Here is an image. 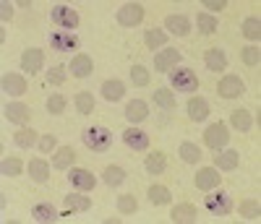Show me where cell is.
I'll return each instance as SVG.
<instances>
[{
	"mask_svg": "<svg viewBox=\"0 0 261 224\" xmlns=\"http://www.w3.org/2000/svg\"><path fill=\"white\" fill-rule=\"evenodd\" d=\"M81 141L89 146L92 151H107L113 144V136H110V130L102 128V125H94V128H86L81 133Z\"/></svg>",
	"mask_w": 261,
	"mask_h": 224,
	"instance_id": "cell-1",
	"label": "cell"
},
{
	"mask_svg": "<svg viewBox=\"0 0 261 224\" xmlns=\"http://www.w3.org/2000/svg\"><path fill=\"white\" fill-rule=\"evenodd\" d=\"M204 206H206V211L214 214V216H227V214L232 211V198H230L225 190H217L214 195H206V198H204Z\"/></svg>",
	"mask_w": 261,
	"mask_h": 224,
	"instance_id": "cell-2",
	"label": "cell"
},
{
	"mask_svg": "<svg viewBox=\"0 0 261 224\" xmlns=\"http://www.w3.org/2000/svg\"><path fill=\"white\" fill-rule=\"evenodd\" d=\"M50 16H53V24L58 29H63V32H73L79 26V13L73 8H68V6H55Z\"/></svg>",
	"mask_w": 261,
	"mask_h": 224,
	"instance_id": "cell-3",
	"label": "cell"
},
{
	"mask_svg": "<svg viewBox=\"0 0 261 224\" xmlns=\"http://www.w3.org/2000/svg\"><path fill=\"white\" fill-rule=\"evenodd\" d=\"M170 81H172V89H175V92H196V89H199V78H196V73L191 68L172 71Z\"/></svg>",
	"mask_w": 261,
	"mask_h": 224,
	"instance_id": "cell-4",
	"label": "cell"
},
{
	"mask_svg": "<svg viewBox=\"0 0 261 224\" xmlns=\"http://www.w3.org/2000/svg\"><path fill=\"white\" fill-rule=\"evenodd\" d=\"M204 141H206V146H209V149L220 151V149H225V146H227L230 133H227V128H225L222 123H214V125H209V128L204 130Z\"/></svg>",
	"mask_w": 261,
	"mask_h": 224,
	"instance_id": "cell-5",
	"label": "cell"
},
{
	"mask_svg": "<svg viewBox=\"0 0 261 224\" xmlns=\"http://www.w3.org/2000/svg\"><path fill=\"white\" fill-rule=\"evenodd\" d=\"M50 44H53V50H58V52H68V50H79L81 42H79V37L73 32L58 29V32L50 34Z\"/></svg>",
	"mask_w": 261,
	"mask_h": 224,
	"instance_id": "cell-6",
	"label": "cell"
},
{
	"mask_svg": "<svg viewBox=\"0 0 261 224\" xmlns=\"http://www.w3.org/2000/svg\"><path fill=\"white\" fill-rule=\"evenodd\" d=\"M217 92H220V97H225V99H235V97H241L246 92V86L238 76H225L220 81V86H217Z\"/></svg>",
	"mask_w": 261,
	"mask_h": 224,
	"instance_id": "cell-7",
	"label": "cell"
},
{
	"mask_svg": "<svg viewBox=\"0 0 261 224\" xmlns=\"http://www.w3.org/2000/svg\"><path fill=\"white\" fill-rule=\"evenodd\" d=\"M141 18H144V8L139 3H125L118 11V21L123 26H136V24H141Z\"/></svg>",
	"mask_w": 261,
	"mask_h": 224,
	"instance_id": "cell-8",
	"label": "cell"
},
{
	"mask_svg": "<svg viewBox=\"0 0 261 224\" xmlns=\"http://www.w3.org/2000/svg\"><path fill=\"white\" fill-rule=\"evenodd\" d=\"M180 63V52L172 47V50H162V52H157L154 55V71H160V73H167V71H172L175 65Z\"/></svg>",
	"mask_w": 261,
	"mask_h": 224,
	"instance_id": "cell-9",
	"label": "cell"
},
{
	"mask_svg": "<svg viewBox=\"0 0 261 224\" xmlns=\"http://www.w3.org/2000/svg\"><path fill=\"white\" fill-rule=\"evenodd\" d=\"M42 65H45V52L37 50V47H32V50H27L24 55H21V68H24L27 73H39Z\"/></svg>",
	"mask_w": 261,
	"mask_h": 224,
	"instance_id": "cell-10",
	"label": "cell"
},
{
	"mask_svg": "<svg viewBox=\"0 0 261 224\" xmlns=\"http://www.w3.org/2000/svg\"><path fill=\"white\" fill-rule=\"evenodd\" d=\"M220 183H222V177L217 175L214 167H204V170H199V175H196V188L199 190H214Z\"/></svg>",
	"mask_w": 261,
	"mask_h": 224,
	"instance_id": "cell-11",
	"label": "cell"
},
{
	"mask_svg": "<svg viewBox=\"0 0 261 224\" xmlns=\"http://www.w3.org/2000/svg\"><path fill=\"white\" fill-rule=\"evenodd\" d=\"M123 141H125V146L136 149V151H146L149 149V136L144 130H139V128H128L123 133Z\"/></svg>",
	"mask_w": 261,
	"mask_h": 224,
	"instance_id": "cell-12",
	"label": "cell"
},
{
	"mask_svg": "<svg viewBox=\"0 0 261 224\" xmlns=\"http://www.w3.org/2000/svg\"><path fill=\"white\" fill-rule=\"evenodd\" d=\"M68 180L79 188V190H92L94 188V175L89 172V170H81V167H76V170H71L68 172Z\"/></svg>",
	"mask_w": 261,
	"mask_h": 224,
	"instance_id": "cell-13",
	"label": "cell"
},
{
	"mask_svg": "<svg viewBox=\"0 0 261 224\" xmlns=\"http://www.w3.org/2000/svg\"><path fill=\"white\" fill-rule=\"evenodd\" d=\"M3 92L11 94V97H21V94H27V81L21 78L18 73H8L3 76Z\"/></svg>",
	"mask_w": 261,
	"mask_h": 224,
	"instance_id": "cell-14",
	"label": "cell"
},
{
	"mask_svg": "<svg viewBox=\"0 0 261 224\" xmlns=\"http://www.w3.org/2000/svg\"><path fill=\"white\" fill-rule=\"evenodd\" d=\"M165 26H167L172 34H175V37H188V32H191V21H188L186 16L172 13V16L165 18Z\"/></svg>",
	"mask_w": 261,
	"mask_h": 224,
	"instance_id": "cell-15",
	"label": "cell"
},
{
	"mask_svg": "<svg viewBox=\"0 0 261 224\" xmlns=\"http://www.w3.org/2000/svg\"><path fill=\"white\" fill-rule=\"evenodd\" d=\"M92 68H94V63H92L89 55H76V58L71 60V65H68V71H71L76 78H86V76L92 73Z\"/></svg>",
	"mask_w": 261,
	"mask_h": 224,
	"instance_id": "cell-16",
	"label": "cell"
},
{
	"mask_svg": "<svg viewBox=\"0 0 261 224\" xmlns=\"http://www.w3.org/2000/svg\"><path fill=\"white\" fill-rule=\"evenodd\" d=\"M206 115H209V102L201 97H193L188 102V118L193 123H201V120H206Z\"/></svg>",
	"mask_w": 261,
	"mask_h": 224,
	"instance_id": "cell-17",
	"label": "cell"
},
{
	"mask_svg": "<svg viewBox=\"0 0 261 224\" xmlns=\"http://www.w3.org/2000/svg\"><path fill=\"white\" fill-rule=\"evenodd\" d=\"M125 94V83L123 81H105L102 83V97L107 102H120Z\"/></svg>",
	"mask_w": 261,
	"mask_h": 224,
	"instance_id": "cell-18",
	"label": "cell"
},
{
	"mask_svg": "<svg viewBox=\"0 0 261 224\" xmlns=\"http://www.w3.org/2000/svg\"><path fill=\"white\" fill-rule=\"evenodd\" d=\"M6 118H8L11 123H27V120L32 118V112H29L27 104L11 102V104H6Z\"/></svg>",
	"mask_w": 261,
	"mask_h": 224,
	"instance_id": "cell-19",
	"label": "cell"
},
{
	"mask_svg": "<svg viewBox=\"0 0 261 224\" xmlns=\"http://www.w3.org/2000/svg\"><path fill=\"white\" fill-rule=\"evenodd\" d=\"M73 162H76V151H73L71 146L58 149V154L53 156V167H55V170H68Z\"/></svg>",
	"mask_w": 261,
	"mask_h": 224,
	"instance_id": "cell-20",
	"label": "cell"
},
{
	"mask_svg": "<svg viewBox=\"0 0 261 224\" xmlns=\"http://www.w3.org/2000/svg\"><path fill=\"white\" fill-rule=\"evenodd\" d=\"M146 115H149V107H146V102H141V99H134V102L125 107V118H128L130 123H141V120H146Z\"/></svg>",
	"mask_w": 261,
	"mask_h": 224,
	"instance_id": "cell-21",
	"label": "cell"
},
{
	"mask_svg": "<svg viewBox=\"0 0 261 224\" xmlns=\"http://www.w3.org/2000/svg\"><path fill=\"white\" fill-rule=\"evenodd\" d=\"M204 63H206V68L209 71H225L227 68V58H225V52L222 50H206V55H204Z\"/></svg>",
	"mask_w": 261,
	"mask_h": 224,
	"instance_id": "cell-22",
	"label": "cell"
},
{
	"mask_svg": "<svg viewBox=\"0 0 261 224\" xmlns=\"http://www.w3.org/2000/svg\"><path fill=\"white\" fill-rule=\"evenodd\" d=\"M32 216L37 219V221H58L60 219V214H58V209L53 206V204H37L34 206V211H32Z\"/></svg>",
	"mask_w": 261,
	"mask_h": 224,
	"instance_id": "cell-23",
	"label": "cell"
},
{
	"mask_svg": "<svg viewBox=\"0 0 261 224\" xmlns=\"http://www.w3.org/2000/svg\"><path fill=\"white\" fill-rule=\"evenodd\" d=\"M29 175H32L34 183H47V177H50L47 162H45V159H32V162H29Z\"/></svg>",
	"mask_w": 261,
	"mask_h": 224,
	"instance_id": "cell-24",
	"label": "cell"
},
{
	"mask_svg": "<svg viewBox=\"0 0 261 224\" xmlns=\"http://www.w3.org/2000/svg\"><path fill=\"white\" fill-rule=\"evenodd\" d=\"M89 206H92V201L86 198V195H76V193H71V195H65V211H89Z\"/></svg>",
	"mask_w": 261,
	"mask_h": 224,
	"instance_id": "cell-25",
	"label": "cell"
},
{
	"mask_svg": "<svg viewBox=\"0 0 261 224\" xmlns=\"http://www.w3.org/2000/svg\"><path fill=\"white\" fill-rule=\"evenodd\" d=\"M144 42H146L149 50H160V47H165V44H167V32H162V29H149V32L144 34Z\"/></svg>",
	"mask_w": 261,
	"mask_h": 224,
	"instance_id": "cell-26",
	"label": "cell"
},
{
	"mask_svg": "<svg viewBox=\"0 0 261 224\" xmlns=\"http://www.w3.org/2000/svg\"><path fill=\"white\" fill-rule=\"evenodd\" d=\"M172 221H180V224H193L196 221V209L191 204H180L172 209Z\"/></svg>",
	"mask_w": 261,
	"mask_h": 224,
	"instance_id": "cell-27",
	"label": "cell"
},
{
	"mask_svg": "<svg viewBox=\"0 0 261 224\" xmlns=\"http://www.w3.org/2000/svg\"><path fill=\"white\" fill-rule=\"evenodd\" d=\"M165 164H167V162H165V154H162V151H154V154L146 156V164H144V167H146L149 175H162V172H165Z\"/></svg>",
	"mask_w": 261,
	"mask_h": 224,
	"instance_id": "cell-28",
	"label": "cell"
},
{
	"mask_svg": "<svg viewBox=\"0 0 261 224\" xmlns=\"http://www.w3.org/2000/svg\"><path fill=\"white\" fill-rule=\"evenodd\" d=\"M149 201L154 206H167L170 201H172V195H170V190L165 188V185H151L149 188Z\"/></svg>",
	"mask_w": 261,
	"mask_h": 224,
	"instance_id": "cell-29",
	"label": "cell"
},
{
	"mask_svg": "<svg viewBox=\"0 0 261 224\" xmlns=\"http://www.w3.org/2000/svg\"><path fill=\"white\" fill-rule=\"evenodd\" d=\"M238 162H241V156H238L235 149H227L222 154H217V167H220V170H235Z\"/></svg>",
	"mask_w": 261,
	"mask_h": 224,
	"instance_id": "cell-30",
	"label": "cell"
},
{
	"mask_svg": "<svg viewBox=\"0 0 261 224\" xmlns=\"http://www.w3.org/2000/svg\"><path fill=\"white\" fill-rule=\"evenodd\" d=\"M230 123H232L238 130H251L253 118H251V112H248V109H235L232 115H230Z\"/></svg>",
	"mask_w": 261,
	"mask_h": 224,
	"instance_id": "cell-31",
	"label": "cell"
},
{
	"mask_svg": "<svg viewBox=\"0 0 261 224\" xmlns=\"http://www.w3.org/2000/svg\"><path fill=\"white\" fill-rule=\"evenodd\" d=\"M105 183L110 185V188H118V185H123L125 183V170L123 167H107L105 170Z\"/></svg>",
	"mask_w": 261,
	"mask_h": 224,
	"instance_id": "cell-32",
	"label": "cell"
},
{
	"mask_svg": "<svg viewBox=\"0 0 261 224\" xmlns=\"http://www.w3.org/2000/svg\"><path fill=\"white\" fill-rule=\"evenodd\" d=\"M13 141H16V146H21V149H29V146H34V144H37V130H32V128L16 130Z\"/></svg>",
	"mask_w": 261,
	"mask_h": 224,
	"instance_id": "cell-33",
	"label": "cell"
},
{
	"mask_svg": "<svg viewBox=\"0 0 261 224\" xmlns=\"http://www.w3.org/2000/svg\"><path fill=\"white\" fill-rule=\"evenodd\" d=\"M178 151H180V159H183V162H188V164H196V162L201 159L199 146H193V144H188V141H186V144H180V149H178Z\"/></svg>",
	"mask_w": 261,
	"mask_h": 224,
	"instance_id": "cell-34",
	"label": "cell"
},
{
	"mask_svg": "<svg viewBox=\"0 0 261 224\" xmlns=\"http://www.w3.org/2000/svg\"><path fill=\"white\" fill-rule=\"evenodd\" d=\"M196 26H199L201 34H214V29H217V18L209 16V13H199V16H196Z\"/></svg>",
	"mask_w": 261,
	"mask_h": 224,
	"instance_id": "cell-35",
	"label": "cell"
},
{
	"mask_svg": "<svg viewBox=\"0 0 261 224\" xmlns=\"http://www.w3.org/2000/svg\"><path fill=\"white\" fill-rule=\"evenodd\" d=\"M76 109L81 112V115H89V112L94 109V97H92L89 92L76 94Z\"/></svg>",
	"mask_w": 261,
	"mask_h": 224,
	"instance_id": "cell-36",
	"label": "cell"
},
{
	"mask_svg": "<svg viewBox=\"0 0 261 224\" xmlns=\"http://www.w3.org/2000/svg\"><path fill=\"white\" fill-rule=\"evenodd\" d=\"M154 104H160L162 109H172L175 107V97H172V92H167V89H157L154 92Z\"/></svg>",
	"mask_w": 261,
	"mask_h": 224,
	"instance_id": "cell-37",
	"label": "cell"
},
{
	"mask_svg": "<svg viewBox=\"0 0 261 224\" xmlns=\"http://www.w3.org/2000/svg\"><path fill=\"white\" fill-rule=\"evenodd\" d=\"M243 34H246L248 39H258V37H261V21H258L256 16H251V18L243 21Z\"/></svg>",
	"mask_w": 261,
	"mask_h": 224,
	"instance_id": "cell-38",
	"label": "cell"
},
{
	"mask_svg": "<svg viewBox=\"0 0 261 224\" xmlns=\"http://www.w3.org/2000/svg\"><path fill=\"white\" fill-rule=\"evenodd\" d=\"M65 76H68V71H65V65H53V68L47 71V83L60 86V83L65 81Z\"/></svg>",
	"mask_w": 261,
	"mask_h": 224,
	"instance_id": "cell-39",
	"label": "cell"
},
{
	"mask_svg": "<svg viewBox=\"0 0 261 224\" xmlns=\"http://www.w3.org/2000/svg\"><path fill=\"white\" fill-rule=\"evenodd\" d=\"M130 81H134V86H146L149 83V71L144 68V65H134V68H130Z\"/></svg>",
	"mask_w": 261,
	"mask_h": 224,
	"instance_id": "cell-40",
	"label": "cell"
},
{
	"mask_svg": "<svg viewBox=\"0 0 261 224\" xmlns=\"http://www.w3.org/2000/svg\"><path fill=\"white\" fill-rule=\"evenodd\" d=\"M21 170H24V164H21V159H16V156H11V159H3V175L16 177V175H21Z\"/></svg>",
	"mask_w": 261,
	"mask_h": 224,
	"instance_id": "cell-41",
	"label": "cell"
},
{
	"mask_svg": "<svg viewBox=\"0 0 261 224\" xmlns=\"http://www.w3.org/2000/svg\"><path fill=\"white\" fill-rule=\"evenodd\" d=\"M241 214L246 219H258V214H261L258 201H243V204H241Z\"/></svg>",
	"mask_w": 261,
	"mask_h": 224,
	"instance_id": "cell-42",
	"label": "cell"
},
{
	"mask_svg": "<svg viewBox=\"0 0 261 224\" xmlns=\"http://www.w3.org/2000/svg\"><path fill=\"white\" fill-rule=\"evenodd\" d=\"M118 209H120V214H134L139 209V204H136L134 195H120L118 198Z\"/></svg>",
	"mask_w": 261,
	"mask_h": 224,
	"instance_id": "cell-43",
	"label": "cell"
},
{
	"mask_svg": "<svg viewBox=\"0 0 261 224\" xmlns=\"http://www.w3.org/2000/svg\"><path fill=\"white\" fill-rule=\"evenodd\" d=\"M63 109H65V97L63 94H53L47 99V112H50V115H60Z\"/></svg>",
	"mask_w": 261,
	"mask_h": 224,
	"instance_id": "cell-44",
	"label": "cell"
},
{
	"mask_svg": "<svg viewBox=\"0 0 261 224\" xmlns=\"http://www.w3.org/2000/svg\"><path fill=\"white\" fill-rule=\"evenodd\" d=\"M243 60H246V65H258L261 55H258L256 47H246V50H243Z\"/></svg>",
	"mask_w": 261,
	"mask_h": 224,
	"instance_id": "cell-45",
	"label": "cell"
},
{
	"mask_svg": "<svg viewBox=\"0 0 261 224\" xmlns=\"http://www.w3.org/2000/svg\"><path fill=\"white\" fill-rule=\"evenodd\" d=\"M39 149L45 151V154H47V151H53V149H55V136H45V138L39 141Z\"/></svg>",
	"mask_w": 261,
	"mask_h": 224,
	"instance_id": "cell-46",
	"label": "cell"
},
{
	"mask_svg": "<svg viewBox=\"0 0 261 224\" xmlns=\"http://www.w3.org/2000/svg\"><path fill=\"white\" fill-rule=\"evenodd\" d=\"M227 3L225 0H204V8H212V11H222Z\"/></svg>",
	"mask_w": 261,
	"mask_h": 224,
	"instance_id": "cell-47",
	"label": "cell"
},
{
	"mask_svg": "<svg viewBox=\"0 0 261 224\" xmlns=\"http://www.w3.org/2000/svg\"><path fill=\"white\" fill-rule=\"evenodd\" d=\"M0 16H3V21H11V18H13V8L6 3V0L0 3Z\"/></svg>",
	"mask_w": 261,
	"mask_h": 224,
	"instance_id": "cell-48",
	"label": "cell"
}]
</instances>
